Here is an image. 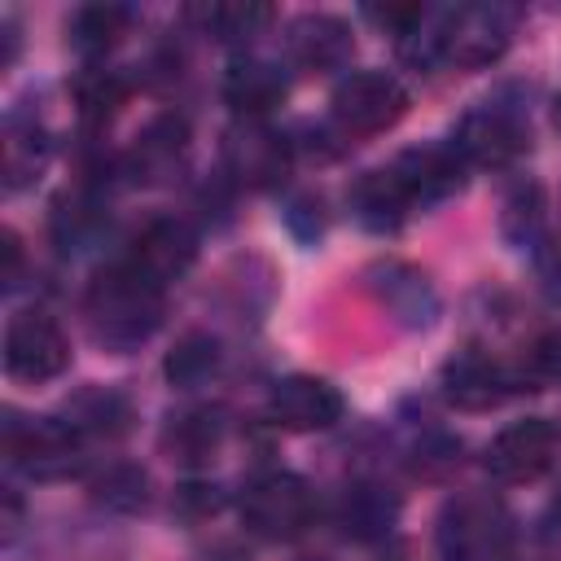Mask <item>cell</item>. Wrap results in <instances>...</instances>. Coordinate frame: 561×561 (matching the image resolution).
Wrapping results in <instances>:
<instances>
[{"label": "cell", "instance_id": "6da1fadb", "mask_svg": "<svg viewBox=\"0 0 561 561\" xmlns=\"http://www.w3.org/2000/svg\"><path fill=\"white\" fill-rule=\"evenodd\" d=\"M88 311H92V329L101 342L127 346V342L149 337V329L162 316V298H158L153 280H145L131 263H123V267H110L96 276V285L88 294Z\"/></svg>", "mask_w": 561, "mask_h": 561}, {"label": "cell", "instance_id": "7a4b0ae2", "mask_svg": "<svg viewBox=\"0 0 561 561\" xmlns=\"http://www.w3.org/2000/svg\"><path fill=\"white\" fill-rule=\"evenodd\" d=\"M241 522L259 539H298L316 522V491L298 473H263L241 495Z\"/></svg>", "mask_w": 561, "mask_h": 561}, {"label": "cell", "instance_id": "3957f363", "mask_svg": "<svg viewBox=\"0 0 561 561\" xmlns=\"http://www.w3.org/2000/svg\"><path fill=\"white\" fill-rule=\"evenodd\" d=\"M408 114V92L386 70H355L333 88V123L346 136H377Z\"/></svg>", "mask_w": 561, "mask_h": 561}, {"label": "cell", "instance_id": "277c9868", "mask_svg": "<svg viewBox=\"0 0 561 561\" xmlns=\"http://www.w3.org/2000/svg\"><path fill=\"white\" fill-rule=\"evenodd\" d=\"M70 364V342L61 333V324L44 311H18L4 324V373L13 381L39 386L61 377Z\"/></svg>", "mask_w": 561, "mask_h": 561}, {"label": "cell", "instance_id": "5b68a950", "mask_svg": "<svg viewBox=\"0 0 561 561\" xmlns=\"http://www.w3.org/2000/svg\"><path fill=\"white\" fill-rule=\"evenodd\" d=\"M4 447H9V460L35 482L70 478L79 469V460H83L79 430L70 421H53V416H39L31 425H9Z\"/></svg>", "mask_w": 561, "mask_h": 561}, {"label": "cell", "instance_id": "8992f818", "mask_svg": "<svg viewBox=\"0 0 561 561\" xmlns=\"http://www.w3.org/2000/svg\"><path fill=\"white\" fill-rule=\"evenodd\" d=\"M552 456H557V430L543 416L513 421L486 443V469L500 482H535L552 469Z\"/></svg>", "mask_w": 561, "mask_h": 561}, {"label": "cell", "instance_id": "52a82bcc", "mask_svg": "<svg viewBox=\"0 0 561 561\" xmlns=\"http://www.w3.org/2000/svg\"><path fill=\"white\" fill-rule=\"evenodd\" d=\"M342 394L333 381L311 377V373H294L280 377L267 394V421L294 434H311V430H329L342 421Z\"/></svg>", "mask_w": 561, "mask_h": 561}, {"label": "cell", "instance_id": "ba28073f", "mask_svg": "<svg viewBox=\"0 0 561 561\" xmlns=\"http://www.w3.org/2000/svg\"><path fill=\"white\" fill-rule=\"evenodd\" d=\"M513 35V9L500 4H469L447 13L438 39H443V57L460 61V66H486L508 48Z\"/></svg>", "mask_w": 561, "mask_h": 561}, {"label": "cell", "instance_id": "9c48e42d", "mask_svg": "<svg viewBox=\"0 0 561 561\" xmlns=\"http://www.w3.org/2000/svg\"><path fill=\"white\" fill-rule=\"evenodd\" d=\"M451 149L478 167H504L526 149V127L517 123V114H508L500 105H482V110L465 114Z\"/></svg>", "mask_w": 561, "mask_h": 561}, {"label": "cell", "instance_id": "30bf717a", "mask_svg": "<svg viewBox=\"0 0 561 561\" xmlns=\"http://www.w3.org/2000/svg\"><path fill=\"white\" fill-rule=\"evenodd\" d=\"M224 162H228V171H232L241 184L267 188V184H276V180L289 171V145H285V136H276V131H267L263 123L245 118L241 127L228 131V140H224Z\"/></svg>", "mask_w": 561, "mask_h": 561}, {"label": "cell", "instance_id": "8fae6325", "mask_svg": "<svg viewBox=\"0 0 561 561\" xmlns=\"http://www.w3.org/2000/svg\"><path fill=\"white\" fill-rule=\"evenodd\" d=\"M193 259H197V237H193V228L180 224V219H153V224H145V232L131 241V259H127V263H131L145 280H153V285L162 289L167 280L184 276V272L193 267Z\"/></svg>", "mask_w": 561, "mask_h": 561}, {"label": "cell", "instance_id": "7c38bea8", "mask_svg": "<svg viewBox=\"0 0 561 561\" xmlns=\"http://www.w3.org/2000/svg\"><path fill=\"white\" fill-rule=\"evenodd\" d=\"M443 394L465 412H486L508 394V377L491 355L465 351L443 368Z\"/></svg>", "mask_w": 561, "mask_h": 561}, {"label": "cell", "instance_id": "4fadbf2b", "mask_svg": "<svg viewBox=\"0 0 561 561\" xmlns=\"http://www.w3.org/2000/svg\"><path fill=\"white\" fill-rule=\"evenodd\" d=\"M351 26L333 13H307L289 26V57L307 70H333L351 57Z\"/></svg>", "mask_w": 561, "mask_h": 561}, {"label": "cell", "instance_id": "5bb4252c", "mask_svg": "<svg viewBox=\"0 0 561 561\" xmlns=\"http://www.w3.org/2000/svg\"><path fill=\"white\" fill-rule=\"evenodd\" d=\"M390 175L416 206V202L447 197L460 184V158H456V149H408V153H399Z\"/></svg>", "mask_w": 561, "mask_h": 561}, {"label": "cell", "instance_id": "9a60e30c", "mask_svg": "<svg viewBox=\"0 0 561 561\" xmlns=\"http://www.w3.org/2000/svg\"><path fill=\"white\" fill-rule=\"evenodd\" d=\"M224 96H228V105H232L237 114H245V118L259 123L272 105H280L285 79H280V70H272L267 61H237V66L228 70V79H224Z\"/></svg>", "mask_w": 561, "mask_h": 561}, {"label": "cell", "instance_id": "2e32d148", "mask_svg": "<svg viewBox=\"0 0 561 561\" xmlns=\"http://www.w3.org/2000/svg\"><path fill=\"white\" fill-rule=\"evenodd\" d=\"M355 206H359V219L368 228H394L403 215H408V193L399 188V180L386 171H368L359 184H355Z\"/></svg>", "mask_w": 561, "mask_h": 561}, {"label": "cell", "instance_id": "e0dca14e", "mask_svg": "<svg viewBox=\"0 0 561 561\" xmlns=\"http://www.w3.org/2000/svg\"><path fill=\"white\" fill-rule=\"evenodd\" d=\"M127 31V9L123 4H83L70 18V44L79 53H110Z\"/></svg>", "mask_w": 561, "mask_h": 561}, {"label": "cell", "instance_id": "ac0fdd59", "mask_svg": "<svg viewBox=\"0 0 561 561\" xmlns=\"http://www.w3.org/2000/svg\"><path fill=\"white\" fill-rule=\"evenodd\" d=\"M197 18L219 39H250V35H259L272 22V9L267 4H254V0H224V4L197 9Z\"/></svg>", "mask_w": 561, "mask_h": 561}, {"label": "cell", "instance_id": "d6986e66", "mask_svg": "<svg viewBox=\"0 0 561 561\" xmlns=\"http://www.w3.org/2000/svg\"><path fill=\"white\" fill-rule=\"evenodd\" d=\"M75 101H79V110H83L88 123H101V118H114L118 114V105L127 101V83L114 70H88L75 83Z\"/></svg>", "mask_w": 561, "mask_h": 561}, {"label": "cell", "instance_id": "ffe728a7", "mask_svg": "<svg viewBox=\"0 0 561 561\" xmlns=\"http://www.w3.org/2000/svg\"><path fill=\"white\" fill-rule=\"evenodd\" d=\"M390 517H394V504H390L386 495H377L373 486H355V491L346 495V504H342V522H346V530L359 535V539L381 535V526H386Z\"/></svg>", "mask_w": 561, "mask_h": 561}, {"label": "cell", "instance_id": "44dd1931", "mask_svg": "<svg viewBox=\"0 0 561 561\" xmlns=\"http://www.w3.org/2000/svg\"><path fill=\"white\" fill-rule=\"evenodd\" d=\"M75 430H96V434H123L127 430V403L110 390H92L75 403Z\"/></svg>", "mask_w": 561, "mask_h": 561}, {"label": "cell", "instance_id": "7402d4cb", "mask_svg": "<svg viewBox=\"0 0 561 561\" xmlns=\"http://www.w3.org/2000/svg\"><path fill=\"white\" fill-rule=\"evenodd\" d=\"M215 359H219L215 342H210L206 333H188V337L171 351V359H167V377L180 381V386H193V381H202V377L215 368Z\"/></svg>", "mask_w": 561, "mask_h": 561}, {"label": "cell", "instance_id": "603a6c76", "mask_svg": "<svg viewBox=\"0 0 561 561\" xmlns=\"http://www.w3.org/2000/svg\"><path fill=\"white\" fill-rule=\"evenodd\" d=\"M31 136H35V131H31ZM31 136L9 131V140H4V180H9V188H22V184L44 167V158H48V145H44V140L26 145Z\"/></svg>", "mask_w": 561, "mask_h": 561}, {"label": "cell", "instance_id": "cb8c5ba5", "mask_svg": "<svg viewBox=\"0 0 561 561\" xmlns=\"http://www.w3.org/2000/svg\"><path fill=\"white\" fill-rule=\"evenodd\" d=\"M175 447L184 451V460H202L215 447V425H206V416H184L175 430Z\"/></svg>", "mask_w": 561, "mask_h": 561}, {"label": "cell", "instance_id": "d4e9b609", "mask_svg": "<svg viewBox=\"0 0 561 561\" xmlns=\"http://www.w3.org/2000/svg\"><path fill=\"white\" fill-rule=\"evenodd\" d=\"M526 364H530L535 373H557V368H561V329L543 333V337H539V342L530 346Z\"/></svg>", "mask_w": 561, "mask_h": 561}, {"label": "cell", "instance_id": "484cf974", "mask_svg": "<svg viewBox=\"0 0 561 561\" xmlns=\"http://www.w3.org/2000/svg\"><path fill=\"white\" fill-rule=\"evenodd\" d=\"M18 259H22V250H18V237H13V232H4V280H13V272H18Z\"/></svg>", "mask_w": 561, "mask_h": 561}, {"label": "cell", "instance_id": "4316f807", "mask_svg": "<svg viewBox=\"0 0 561 561\" xmlns=\"http://www.w3.org/2000/svg\"><path fill=\"white\" fill-rule=\"evenodd\" d=\"M552 123H557V131H561V92H557V101H552Z\"/></svg>", "mask_w": 561, "mask_h": 561}, {"label": "cell", "instance_id": "83f0119b", "mask_svg": "<svg viewBox=\"0 0 561 561\" xmlns=\"http://www.w3.org/2000/svg\"><path fill=\"white\" fill-rule=\"evenodd\" d=\"M552 513H557V517H561V495H557V500H552Z\"/></svg>", "mask_w": 561, "mask_h": 561}]
</instances>
